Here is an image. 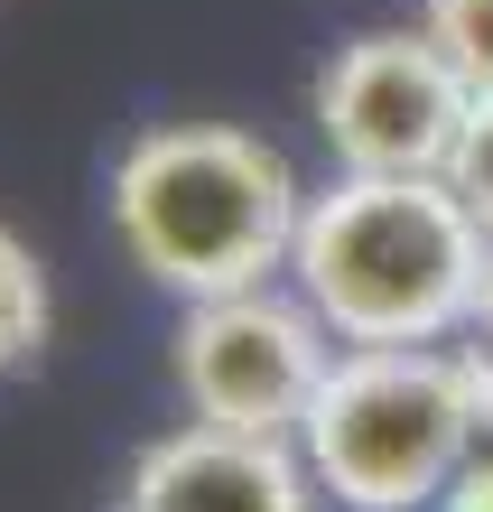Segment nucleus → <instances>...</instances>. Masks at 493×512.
I'll return each instance as SVG.
<instances>
[{"label": "nucleus", "instance_id": "f257e3e1", "mask_svg": "<svg viewBox=\"0 0 493 512\" xmlns=\"http://www.w3.org/2000/svg\"><path fill=\"white\" fill-rule=\"evenodd\" d=\"M493 233L447 177H354L307 187L289 289L326 317L335 345H456L475 317Z\"/></svg>", "mask_w": 493, "mask_h": 512}, {"label": "nucleus", "instance_id": "f03ea898", "mask_svg": "<svg viewBox=\"0 0 493 512\" xmlns=\"http://www.w3.org/2000/svg\"><path fill=\"white\" fill-rule=\"evenodd\" d=\"M103 205L121 261L187 308V298L289 280L307 187L242 122H149L140 140H121Z\"/></svg>", "mask_w": 493, "mask_h": 512}, {"label": "nucleus", "instance_id": "7ed1b4c3", "mask_svg": "<svg viewBox=\"0 0 493 512\" xmlns=\"http://www.w3.org/2000/svg\"><path fill=\"white\" fill-rule=\"evenodd\" d=\"M493 447V401L466 345H345L298 419V457L345 512H438Z\"/></svg>", "mask_w": 493, "mask_h": 512}, {"label": "nucleus", "instance_id": "20e7f679", "mask_svg": "<svg viewBox=\"0 0 493 512\" xmlns=\"http://www.w3.org/2000/svg\"><path fill=\"white\" fill-rule=\"evenodd\" d=\"M475 84L447 66L428 28H354L345 47L307 75V122H317L326 159L354 177H447L456 140H466Z\"/></svg>", "mask_w": 493, "mask_h": 512}, {"label": "nucleus", "instance_id": "39448f33", "mask_svg": "<svg viewBox=\"0 0 493 512\" xmlns=\"http://www.w3.org/2000/svg\"><path fill=\"white\" fill-rule=\"evenodd\" d=\"M335 354L345 345L326 336V317L289 280H261V289L187 298L168 336V373L187 391V419H214L242 438H298Z\"/></svg>", "mask_w": 493, "mask_h": 512}, {"label": "nucleus", "instance_id": "423d86ee", "mask_svg": "<svg viewBox=\"0 0 493 512\" xmlns=\"http://www.w3.org/2000/svg\"><path fill=\"white\" fill-rule=\"evenodd\" d=\"M317 475H307L298 438H242L187 419V429L149 438L112 485V512H317Z\"/></svg>", "mask_w": 493, "mask_h": 512}, {"label": "nucleus", "instance_id": "0eeeda50", "mask_svg": "<svg viewBox=\"0 0 493 512\" xmlns=\"http://www.w3.org/2000/svg\"><path fill=\"white\" fill-rule=\"evenodd\" d=\"M47 326H56V289H47V261L19 243V224H0V382L28 373L47 354Z\"/></svg>", "mask_w": 493, "mask_h": 512}, {"label": "nucleus", "instance_id": "6e6552de", "mask_svg": "<svg viewBox=\"0 0 493 512\" xmlns=\"http://www.w3.org/2000/svg\"><path fill=\"white\" fill-rule=\"evenodd\" d=\"M419 28L447 47V66L493 94V0H419Z\"/></svg>", "mask_w": 493, "mask_h": 512}, {"label": "nucleus", "instance_id": "1a4fd4ad", "mask_svg": "<svg viewBox=\"0 0 493 512\" xmlns=\"http://www.w3.org/2000/svg\"><path fill=\"white\" fill-rule=\"evenodd\" d=\"M447 187L466 196V215L493 233V94H475V112H466V140H456V159H447Z\"/></svg>", "mask_w": 493, "mask_h": 512}, {"label": "nucleus", "instance_id": "9d476101", "mask_svg": "<svg viewBox=\"0 0 493 512\" xmlns=\"http://www.w3.org/2000/svg\"><path fill=\"white\" fill-rule=\"evenodd\" d=\"M456 345H466V364L484 373V401H493V261H484V289H475V317H466V336H456Z\"/></svg>", "mask_w": 493, "mask_h": 512}, {"label": "nucleus", "instance_id": "9b49d317", "mask_svg": "<svg viewBox=\"0 0 493 512\" xmlns=\"http://www.w3.org/2000/svg\"><path fill=\"white\" fill-rule=\"evenodd\" d=\"M438 512H493V447H484L466 475H456L447 494H438Z\"/></svg>", "mask_w": 493, "mask_h": 512}]
</instances>
